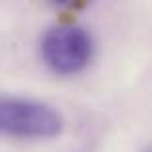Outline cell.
<instances>
[{"label":"cell","mask_w":152,"mask_h":152,"mask_svg":"<svg viewBox=\"0 0 152 152\" xmlns=\"http://www.w3.org/2000/svg\"><path fill=\"white\" fill-rule=\"evenodd\" d=\"M64 119L52 106L31 98H0V135L19 139H52Z\"/></svg>","instance_id":"cell-1"},{"label":"cell","mask_w":152,"mask_h":152,"mask_svg":"<svg viewBox=\"0 0 152 152\" xmlns=\"http://www.w3.org/2000/svg\"><path fill=\"white\" fill-rule=\"evenodd\" d=\"M41 54L54 73L73 75L85 69L93 60L94 42L83 27L58 25L45 35L41 42Z\"/></svg>","instance_id":"cell-2"}]
</instances>
